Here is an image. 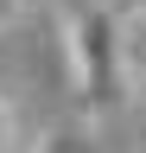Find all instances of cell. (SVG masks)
<instances>
[{
  "label": "cell",
  "mask_w": 146,
  "mask_h": 153,
  "mask_svg": "<svg viewBox=\"0 0 146 153\" xmlns=\"http://www.w3.org/2000/svg\"><path fill=\"white\" fill-rule=\"evenodd\" d=\"M64 64H70L76 102H83L89 115H102V108L127 89V83H121V51H114V7H108V0L70 7V19H64Z\"/></svg>",
  "instance_id": "1"
},
{
  "label": "cell",
  "mask_w": 146,
  "mask_h": 153,
  "mask_svg": "<svg viewBox=\"0 0 146 153\" xmlns=\"http://www.w3.org/2000/svg\"><path fill=\"white\" fill-rule=\"evenodd\" d=\"M13 26V0H0V32H7Z\"/></svg>",
  "instance_id": "4"
},
{
  "label": "cell",
  "mask_w": 146,
  "mask_h": 153,
  "mask_svg": "<svg viewBox=\"0 0 146 153\" xmlns=\"http://www.w3.org/2000/svg\"><path fill=\"white\" fill-rule=\"evenodd\" d=\"M13 7H19V0H13Z\"/></svg>",
  "instance_id": "6"
},
{
  "label": "cell",
  "mask_w": 146,
  "mask_h": 153,
  "mask_svg": "<svg viewBox=\"0 0 146 153\" xmlns=\"http://www.w3.org/2000/svg\"><path fill=\"white\" fill-rule=\"evenodd\" d=\"M114 51H121V83H146V0L114 7Z\"/></svg>",
  "instance_id": "2"
},
{
  "label": "cell",
  "mask_w": 146,
  "mask_h": 153,
  "mask_svg": "<svg viewBox=\"0 0 146 153\" xmlns=\"http://www.w3.org/2000/svg\"><path fill=\"white\" fill-rule=\"evenodd\" d=\"M140 102H146V83H140Z\"/></svg>",
  "instance_id": "5"
},
{
  "label": "cell",
  "mask_w": 146,
  "mask_h": 153,
  "mask_svg": "<svg viewBox=\"0 0 146 153\" xmlns=\"http://www.w3.org/2000/svg\"><path fill=\"white\" fill-rule=\"evenodd\" d=\"M0 153H19V108L0 96Z\"/></svg>",
  "instance_id": "3"
}]
</instances>
